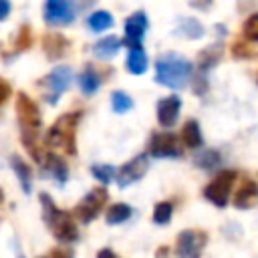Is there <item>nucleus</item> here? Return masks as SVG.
I'll use <instances>...</instances> for the list:
<instances>
[{"label":"nucleus","mask_w":258,"mask_h":258,"mask_svg":"<svg viewBox=\"0 0 258 258\" xmlns=\"http://www.w3.org/2000/svg\"><path fill=\"white\" fill-rule=\"evenodd\" d=\"M131 214H133V210L127 206V204H113L109 210H107V214H105V220H107V224H123L125 220H129L131 218Z\"/></svg>","instance_id":"nucleus-24"},{"label":"nucleus","mask_w":258,"mask_h":258,"mask_svg":"<svg viewBox=\"0 0 258 258\" xmlns=\"http://www.w3.org/2000/svg\"><path fill=\"white\" fill-rule=\"evenodd\" d=\"M44 22L50 26H64L75 20V4L73 0H44L42 10Z\"/></svg>","instance_id":"nucleus-8"},{"label":"nucleus","mask_w":258,"mask_h":258,"mask_svg":"<svg viewBox=\"0 0 258 258\" xmlns=\"http://www.w3.org/2000/svg\"><path fill=\"white\" fill-rule=\"evenodd\" d=\"M69 48H71V42H69V38H64L62 34L50 32V34H44V36H42V50H44L46 58H50V60L64 56V52H67Z\"/></svg>","instance_id":"nucleus-15"},{"label":"nucleus","mask_w":258,"mask_h":258,"mask_svg":"<svg viewBox=\"0 0 258 258\" xmlns=\"http://www.w3.org/2000/svg\"><path fill=\"white\" fill-rule=\"evenodd\" d=\"M125 67L131 75H143L145 69H147V54L141 46H135V48H129V54L125 58Z\"/></svg>","instance_id":"nucleus-20"},{"label":"nucleus","mask_w":258,"mask_h":258,"mask_svg":"<svg viewBox=\"0 0 258 258\" xmlns=\"http://www.w3.org/2000/svg\"><path fill=\"white\" fill-rule=\"evenodd\" d=\"M91 173L97 181L101 183H109L113 177H115V167L113 165H107V163H95L91 167Z\"/></svg>","instance_id":"nucleus-30"},{"label":"nucleus","mask_w":258,"mask_h":258,"mask_svg":"<svg viewBox=\"0 0 258 258\" xmlns=\"http://www.w3.org/2000/svg\"><path fill=\"white\" fill-rule=\"evenodd\" d=\"M220 161H222V157L216 149H206V151H202L194 157V163L202 169H214V167L220 165Z\"/></svg>","instance_id":"nucleus-27"},{"label":"nucleus","mask_w":258,"mask_h":258,"mask_svg":"<svg viewBox=\"0 0 258 258\" xmlns=\"http://www.w3.org/2000/svg\"><path fill=\"white\" fill-rule=\"evenodd\" d=\"M242 32H244V38H246V40L258 42V14H252V16L246 18Z\"/></svg>","instance_id":"nucleus-32"},{"label":"nucleus","mask_w":258,"mask_h":258,"mask_svg":"<svg viewBox=\"0 0 258 258\" xmlns=\"http://www.w3.org/2000/svg\"><path fill=\"white\" fill-rule=\"evenodd\" d=\"M38 200H40V206H42L44 224L48 226V230L52 232V236L58 242H64V244L77 242L79 240V228H77L73 216L67 210L56 208V204L52 202V198L48 194H44V191L38 194Z\"/></svg>","instance_id":"nucleus-1"},{"label":"nucleus","mask_w":258,"mask_h":258,"mask_svg":"<svg viewBox=\"0 0 258 258\" xmlns=\"http://www.w3.org/2000/svg\"><path fill=\"white\" fill-rule=\"evenodd\" d=\"M0 87H2V99H0V103H6L8 101V95H10V85H8V81H0Z\"/></svg>","instance_id":"nucleus-35"},{"label":"nucleus","mask_w":258,"mask_h":258,"mask_svg":"<svg viewBox=\"0 0 258 258\" xmlns=\"http://www.w3.org/2000/svg\"><path fill=\"white\" fill-rule=\"evenodd\" d=\"M147 167H149V161H147V155L145 153H139L133 159H129L127 163H123L119 167V171H117V183H119V187H127L131 183L139 181L145 175Z\"/></svg>","instance_id":"nucleus-10"},{"label":"nucleus","mask_w":258,"mask_h":258,"mask_svg":"<svg viewBox=\"0 0 258 258\" xmlns=\"http://www.w3.org/2000/svg\"><path fill=\"white\" fill-rule=\"evenodd\" d=\"M258 206V183L252 179H242V185L238 187L234 196V208L238 210H250Z\"/></svg>","instance_id":"nucleus-14"},{"label":"nucleus","mask_w":258,"mask_h":258,"mask_svg":"<svg viewBox=\"0 0 258 258\" xmlns=\"http://www.w3.org/2000/svg\"><path fill=\"white\" fill-rule=\"evenodd\" d=\"M111 107L115 113H127L133 109V99L123 91H113L111 95Z\"/></svg>","instance_id":"nucleus-28"},{"label":"nucleus","mask_w":258,"mask_h":258,"mask_svg":"<svg viewBox=\"0 0 258 258\" xmlns=\"http://www.w3.org/2000/svg\"><path fill=\"white\" fill-rule=\"evenodd\" d=\"M40 258H73V250H69V248H52V250H48V254H44Z\"/></svg>","instance_id":"nucleus-33"},{"label":"nucleus","mask_w":258,"mask_h":258,"mask_svg":"<svg viewBox=\"0 0 258 258\" xmlns=\"http://www.w3.org/2000/svg\"><path fill=\"white\" fill-rule=\"evenodd\" d=\"M177 30H179L183 36H187V38H200V36H204V26L200 24V20L189 18V16H183V18L179 20Z\"/></svg>","instance_id":"nucleus-26"},{"label":"nucleus","mask_w":258,"mask_h":258,"mask_svg":"<svg viewBox=\"0 0 258 258\" xmlns=\"http://www.w3.org/2000/svg\"><path fill=\"white\" fill-rule=\"evenodd\" d=\"M107 200H109V194H107L105 187H93V189L79 202V206L73 210V214H75V218L81 220L83 224H89V222H93V220L101 214V210L105 208Z\"/></svg>","instance_id":"nucleus-6"},{"label":"nucleus","mask_w":258,"mask_h":258,"mask_svg":"<svg viewBox=\"0 0 258 258\" xmlns=\"http://www.w3.org/2000/svg\"><path fill=\"white\" fill-rule=\"evenodd\" d=\"M206 244H208V234L204 230H181L175 238V256L202 258Z\"/></svg>","instance_id":"nucleus-5"},{"label":"nucleus","mask_w":258,"mask_h":258,"mask_svg":"<svg viewBox=\"0 0 258 258\" xmlns=\"http://www.w3.org/2000/svg\"><path fill=\"white\" fill-rule=\"evenodd\" d=\"M46 169H48V175L56 183H64L69 179V167H67L64 159L56 153H46Z\"/></svg>","instance_id":"nucleus-17"},{"label":"nucleus","mask_w":258,"mask_h":258,"mask_svg":"<svg viewBox=\"0 0 258 258\" xmlns=\"http://www.w3.org/2000/svg\"><path fill=\"white\" fill-rule=\"evenodd\" d=\"M97 258H119V256H117L113 250H109V248H103V250H99Z\"/></svg>","instance_id":"nucleus-37"},{"label":"nucleus","mask_w":258,"mask_h":258,"mask_svg":"<svg viewBox=\"0 0 258 258\" xmlns=\"http://www.w3.org/2000/svg\"><path fill=\"white\" fill-rule=\"evenodd\" d=\"M147 22H149L147 20V14L141 12V10L133 12L125 20V42L131 44V48L141 46V38H143L145 30H147Z\"/></svg>","instance_id":"nucleus-12"},{"label":"nucleus","mask_w":258,"mask_h":258,"mask_svg":"<svg viewBox=\"0 0 258 258\" xmlns=\"http://www.w3.org/2000/svg\"><path fill=\"white\" fill-rule=\"evenodd\" d=\"M81 115L79 111H71V113H64L60 115L52 127L48 129L46 133V143L52 145V147H58L62 149L64 153L69 155H75L77 153V141H75V131H77V125L81 121Z\"/></svg>","instance_id":"nucleus-3"},{"label":"nucleus","mask_w":258,"mask_h":258,"mask_svg":"<svg viewBox=\"0 0 258 258\" xmlns=\"http://www.w3.org/2000/svg\"><path fill=\"white\" fill-rule=\"evenodd\" d=\"M121 44H123V42H121L117 36H105V38H101V40H97V42L93 44V52H95V56H99V58H111V56H115V54L119 52Z\"/></svg>","instance_id":"nucleus-21"},{"label":"nucleus","mask_w":258,"mask_h":258,"mask_svg":"<svg viewBox=\"0 0 258 258\" xmlns=\"http://www.w3.org/2000/svg\"><path fill=\"white\" fill-rule=\"evenodd\" d=\"M191 4H194L196 8H200V10H206V8L212 4V0H191Z\"/></svg>","instance_id":"nucleus-38"},{"label":"nucleus","mask_w":258,"mask_h":258,"mask_svg":"<svg viewBox=\"0 0 258 258\" xmlns=\"http://www.w3.org/2000/svg\"><path fill=\"white\" fill-rule=\"evenodd\" d=\"M222 54H224V48H222V44H220V42L210 44L208 48H204V50L198 54V67H200V71L204 73V71H208V69L216 67V64L220 62Z\"/></svg>","instance_id":"nucleus-18"},{"label":"nucleus","mask_w":258,"mask_h":258,"mask_svg":"<svg viewBox=\"0 0 258 258\" xmlns=\"http://www.w3.org/2000/svg\"><path fill=\"white\" fill-rule=\"evenodd\" d=\"M171 214H173L171 202H157L155 208H153V222L157 226H165V224H169Z\"/></svg>","instance_id":"nucleus-29"},{"label":"nucleus","mask_w":258,"mask_h":258,"mask_svg":"<svg viewBox=\"0 0 258 258\" xmlns=\"http://www.w3.org/2000/svg\"><path fill=\"white\" fill-rule=\"evenodd\" d=\"M8 10H10V2L8 0H0V20H6Z\"/></svg>","instance_id":"nucleus-36"},{"label":"nucleus","mask_w":258,"mask_h":258,"mask_svg":"<svg viewBox=\"0 0 258 258\" xmlns=\"http://www.w3.org/2000/svg\"><path fill=\"white\" fill-rule=\"evenodd\" d=\"M87 26L93 32H103V30H107V28L113 26V16L107 10H97V12H93L87 18Z\"/></svg>","instance_id":"nucleus-23"},{"label":"nucleus","mask_w":258,"mask_h":258,"mask_svg":"<svg viewBox=\"0 0 258 258\" xmlns=\"http://www.w3.org/2000/svg\"><path fill=\"white\" fill-rule=\"evenodd\" d=\"M44 83H46V87H48V91L52 93V97H50V101L54 103L56 99H58V95H62L69 87H71V83H73V69L71 67H54L50 73H48V77L44 79Z\"/></svg>","instance_id":"nucleus-11"},{"label":"nucleus","mask_w":258,"mask_h":258,"mask_svg":"<svg viewBox=\"0 0 258 258\" xmlns=\"http://www.w3.org/2000/svg\"><path fill=\"white\" fill-rule=\"evenodd\" d=\"M14 109H16V119L20 123V129H38L40 127V109L26 93L16 95Z\"/></svg>","instance_id":"nucleus-9"},{"label":"nucleus","mask_w":258,"mask_h":258,"mask_svg":"<svg viewBox=\"0 0 258 258\" xmlns=\"http://www.w3.org/2000/svg\"><path fill=\"white\" fill-rule=\"evenodd\" d=\"M22 135V145L26 147V151L34 157V161H42V151L38 147V139H36V129H20Z\"/></svg>","instance_id":"nucleus-25"},{"label":"nucleus","mask_w":258,"mask_h":258,"mask_svg":"<svg viewBox=\"0 0 258 258\" xmlns=\"http://www.w3.org/2000/svg\"><path fill=\"white\" fill-rule=\"evenodd\" d=\"M10 165L16 173V177L20 179V185H22V191L24 194H30V185H32V169L30 165L20 157V155H10Z\"/></svg>","instance_id":"nucleus-16"},{"label":"nucleus","mask_w":258,"mask_h":258,"mask_svg":"<svg viewBox=\"0 0 258 258\" xmlns=\"http://www.w3.org/2000/svg\"><path fill=\"white\" fill-rule=\"evenodd\" d=\"M167 256V248L165 246H161L159 250H157V254H155V258H165Z\"/></svg>","instance_id":"nucleus-39"},{"label":"nucleus","mask_w":258,"mask_h":258,"mask_svg":"<svg viewBox=\"0 0 258 258\" xmlns=\"http://www.w3.org/2000/svg\"><path fill=\"white\" fill-rule=\"evenodd\" d=\"M181 111V99L177 95H169L157 101V121L161 127H171Z\"/></svg>","instance_id":"nucleus-13"},{"label":"nucleus","mask_w":258,"mask_h":258,"mask_svg":"<svg viewBox=\"0 0 258 258\" xmlns=\"http://www.w3.org/2000/svg\"><path fill=\"white\" fill-rule=\"evenodd\" d=\"M79 87H81V91H83L85 95L97 93L99 87H101V77H99V73L93 71V69H85V71L79 75Z\"/></svg>","instance_id":"nucleus-22"},{"label":"nucleus","mask_w":258,"mask_h":258,"mask_svg":"<svg viewBox=\"0 0 258 258\" xmlns=\"http://www.w3.org/2000/svg\"><path fill=\"white\" fill-rule=\"evenodd\" d=\"M232 52H234V56H236V58H246V56L250 54L248 46H246V44H242V42H236V44H234V48H232Z\"/></svg>","instance_id":"nucleus-34"},{"label":"nucleus","mask_w":258,"mask_h":258,"mask_svg":"<svg viewBox=\"0 0 258 258\" xmlns=\"http://www.w3.org/2000/svg\"><path fill=\"white\" fill-rule=\"evenodd\" d=\"M191 62L177 54V52H165L155 60V81L169 89H181L189 75H191Z\"/></svg>","instance_id":"nucleus-2"},{"label":"nucleus","mask_w":258,"mask_h":258,"mask_svg":"<svg viewBox=\"0 0 258 258\" xmlns=\"http://www.w3.org/2000/svg\"><path fill=\"white\" fill-rule=\"evenodd\" d=\"M181 141L189 147V149H198L202 143H204V137H202V129H200V123L196 119H189L185 121V125L181 127Z\"/></svg>","instance_id":"nucleus-19"},{"label":"nucleus","mask_w":258,"mask_h":258,"mask_svg":"<svg viewBox=\"0 0 258 258\" xmlns=\"http://www.w3.org/2000/svg\"><path fill=\"white\" fill-rule=\"evenodd\" d=\"M30 44H32V32H30V28L26 24H22L18 34H16V40H14V50L22 52V50L30 48Z\"/></svg>","instance_id":"nucleus-31"},{"label":"nucleus","mask_w":258,"mask_h":258,"mask_svg":"<svg viewBox=\"0 0 258 258\" xmlns=\"http://www.w3.org/2000/svg\"><path fill=\"white\" fill-rule=\"evenodd\" d=\"M18 258H24V256H22V254H20V252H18Z\"/></svg>","instance_id":"nucleus-40"},{"label":"nucleus","mask_w":258,"mask_h":258,"mask_svg":"<svg viewBox=\"0 0 258 258\" xmlns=\"http://www.w3.org/2000/svg\"><path fill=\"white\" fill-rule=\"evenodd\" d=\"M147 151L153 157H169V159H175V157H181V143H179V137L175 133L153 131L151 133V139H149V145H147Z\"/></svg>","instance_id":"nucleus-7"},{"label":"nucleus","mask_w":258,"mask_h":258,"mask_svg":"<svg viewBox=\"0 0 258 258\" xmlns=\"http://www.w3.org/2000/svg\"><path fill=\"white\" fill-rule=\"evenodd\" d=\"M236 179V171L234 169H224L220 171L206 187H204V198L208 202H212L216 208H226L228 200H230V191Z\"/></svg>","instance_id":"nucleus-4"}]
</instances>
